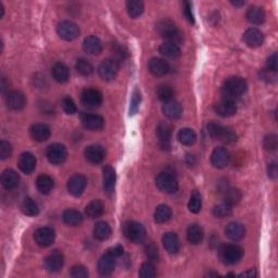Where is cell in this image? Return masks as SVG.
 I'll return each instance as SVG.
<instances>
[{
  "label": "cell",
  "mask_w": 278,
  "mask_h": 278,
  "mask_svg": "<svg viewBox=\"0 0 278 278\" xmlns=\"http://www.w3.org/2000/svg\"><path fill=\"white\" fill-rule=\"evenodd\" d=\"M247 89V82L242 77L233 76L224 82L222 87V95L224 96V99L234 101L245 94Z\"/></svg>",
  "instance_id": "6da1fadb"
},
{
  "label": "cell",
  "mask_w": 278,
  "mask_h": 278,
  "mask_svg": "<svg viewBox=\"0 0 278 278\" xmlns=\"http://www.w3.org/2000/svg\"><path fill=\"white\" fill-rule=\"evenodd\" d=\"M155 30H157L159 35L168 43H173L177 45L183 40L182 33L175 25V23L170 20L159 21L155 25Z\"/></svg>",
  "instance_id": "7a4b0ae2"
},
{
  "label": "cell",
  "mask_w": 278,
  "mask_h": 278,
  "mask_svg": "<svg viewBox=\"0 0 278 278\" xmlns=\"http://www.w3.org/2000/svg\"><path fill=\"white\" fill-rule=\"evenodd\" d=\"M208 133L214 139H218L225 144H233L237 140L236 133L232 128L211 122L208 125Z\"/></svg>",
  "instance_id": "3957f363"
},
{
  "label": "cell",
  "mask_w": 278,
  "mask_h": 278,
  "mask_svg": "<svg viewBox=\"0 0 278 278\" xmlns=\"http://www.w3.org/2000/svg\"><path fill=\"white\" fill-rule=\"evenodd\" d=\"M243 249L237 245L224 246L219 251V258L226 265H234L241 260Z\"/></svg>",
  "instance_id": "277c9868"
},
{
  "label": "cell",
  "mask_w": 278,
  "mask_h": 278,
  "mask_svg": "<svg viewBox=\"0 0 278 278\" xmlns=\"http://www.w3.org/2000/svg\"><path fill=\"white\" fill-rule=\"evenodd\" d=\"M155 185L157 187L165 193H175L178 190V182L174 175L162 172L160 173L157 177H155Z\"/></svg>",
  "instance_id": "5b68a950"
},
{
  "label": "cell",
  "mask_w": 278,
  "mask_h": 278,
  "mask_svg": "<svg viewBox=\"0 0 278 278\" xmlns=\"http://www.w3.org/2000/svg\"><path fill=\"white\" fill-rule=\"evenodd\" d=\"M120 64L115 59H106L98 66V74L106 82L113 81L119 74Z\"/></svg>",
  "instance_id": "8992f818"
},
{
  "label": "cell",
  "mask_w": 278,
  "mask_h": 278,
  "mask_svg": "<svg viewBox=\"0 0 278 278\" xmlns=\"http://www.w3.org/2000/svg\"><path fill=\"white\" fill-rule=\"evenodd\" d=\"M57 33L63 41L71 42L80 36L81 30L76 23L72 21H61L57 26Z\"/></svg>",
  "instance_id": "52a82bcc"
},
{
  "label": "cell",
  "mask_w": 278,
  "mask_h": 278,
  "mask_svg": "<svg viewBox=\"0 0 278 278\" xmlns=\"http://www.w3.org/2000/svg\"><path fill=\"white\" fill-rule=\"evenodd\" d=\"M124 235L129 241L140 243L146 238V229L138 222H128L124 225Z\"/></svg>",
  "instance_id": "ba28073f"
},
{
  "label": "cell",
  "mask_w": 278,
  "mask_h": 278,
  "mask_svg": "<svg viewBox=\"0 0 278 278\" xmlns=\"http://www.w3.org/2000/svg\"><path fill=\"white\" fill-rule=\"evenodd\" d=\"M81 100H82V104L85 107H87V108L95 109L101 106L102 100H104V97H102L100 90L89 87V88H86L82 91Z\"/></svg>",
  "instance_id": "9c48e42d"
},
{
  "label": "cell",
  "mask_w": 278,
  "mask_h": 278,
  "mask_svg": "<svg viewBox=\"0 0 278 278\" xmlns=\"http://www.w3.org/2000/svg\"><path fill=\"white\" fill-rule=\"evenodd\" d=\"M47 159L51 164L60 165L67 158V150L64 145L61 144H52L47 148Z\"/></svg>",
  "instance_id": "30bf717a"
},
{
  "label": "cell",
  "mask_w": 278,
  "mask_h": 278,
  "mask_svg": "<svg viewBox=\"0 0 278 278\" xmlns=\"http://www.w3.org/2000/svg\"><path fill=\"white\" fill-rule=\"evenodd\" d=\"M56 239V232L51 227H41L34 233V240L42 248L51 246Z\"/></svg>",
  "instance_id": "8fae6325"
},
{
  "label": "cell",
  "mask_w": 278,
  "mask_h": 278,
  "mask_svg": "<svg viewBox=\"0 0 278 278\" xmlns=\"http://www.w3.org/2000/svg\"><path fill=\"white\" fill-rule=\"evenodd\" d=\"M87 186V179L84 175L75 174L67 180V190L74 197H80L84 193Z\"/></svg>",
  "instance_id": "7c38bea8"
},
{
  "label": "cell",
  "mask_w": 278,
  "mask_h": 278,
  "mask_svg": "<svg viewBox=\"0 0 278 278\" xmlns=\"http://www.w3.org/2000/svg\"><path fill=\"white\" fill-rule=\"evenodd\" d=\"M64 264V256L61 251L55 250L52 251L49 256H47L45 261H43V265L45 268L50 273H57L59 272Z\"/></svg>",
  "instance_id": "4fadbf2b"
},
{
  "label": "cell",
  "mask_w": 278,
  "mask_h": 278,
  "mask_svg": "<svg viewBox=\"0 0 278 278\" xmlns=\"http://www.w3.org/2000/svg\"><path fill=\"white\" fill-rule=\"evenodd\" d=\"M173 128L167 122H161L157 128V136L159 138V145L163 150L171 148V138H172Z\"/></svg>",
  "instance_id": "5bb4252c"
},
{
  "label": "cell",
  "mask_w": 278,
  "mask_h": 278,
  "mask_svg": "<svg viewBox=\"0 0 278 278\" xmlns=\"http://www.w3.org/2000/svg\"><path fill=\"white\" fill-rule=\"evenodd\" d=\"M116 184V174L114 169L107 165L102 171V185H104V190L108 196H112L115 190Z\"/></svg>",
  "instance_id": "9a60e30c"
},
{
  "label": "cell",
  "mask_w": 278,
  "mask_h": 278,
  "mask_svg": "<svg viewBox=\"0 0 278 278\" xmlns=\"http://www.w3.org/2000/svg\"><path fill=\"white\" fill-rule=\"evenodd\" d=\"M231 161L229 152L223 147H217L213 150L211 154V163L214 168L224 169L226 168Z\"/></svg>",
  "instance_id": "2e32d148"
},
{
  "label": "cell",
  "mask_w": 278,
  "mask_h": 278,
  "mask_svg": "<svg viewBox=\"0 0 278 278\" xmlns=\"http://www.w3.org/2000/svg\"><path fill=\"white\" fill-rule=\"evenodd\" d=\"M82 124L89 130H100L105 126V119L98 114L84 113L81 116Z\"/></svg>",
  "instance_id": "e0dca14e"
},
{
  "label": "cell",
  "mask_w": 278,
  "mask_h": 278,
  "mask_svg": "<svg viewBox=\"0 0 278 278\" xmlns=\"http://www.w3.org/2000/svg\"><path fill=\"white\" fill-rule=\"evenodd\" d=\"M6 104L9 109L13 111L22 110L26 105L25 97L22 94L21 91L18 90H11L8 92L6 97Z\"/></svg>",
  "instance_id": "ac0fdd59"
},
{
  "label": "cell",
  "mask_w": 278,
  "mask_h": 278,
  "mask_svg": "<svg viewBox=\"0 0 278 278\" xmlns=\"http://www.w3.org/2000/svg\"><path fill=\"white\" fill-rule=\"evenodd\" d=\"M85 158L92 164H98L106 158V150L100 145H90L85 149Z\"/></svg>",
  "instance_id": "d6986e66"
},
{
  "label": "cell",
  "mask_w": 278,
  "mask_h": 278,
  "mask_svg": "<svg viewBox=\"0 0 278 278\" xmlns=\"http://www.w3.org/2000/svg\"><path fill=\"white\" fill-rule=\"evenodd\" d=\"M116 257L111 255L110 252H107L102 256L98 261V272L102 276H109L114 271Z\"/></svg>",
  "instance_id": "ffe728a7"
},
{
  "label": "cell",
  "mask_w": 278,
  "mask_h": 278,
  "mask_svg": "<svg viewBox=\"0 0 278 278\" xmlns=\"http://www.w3.org/2000/svg\"><path fill=\"white\" fill-rule=\"evenodd\" d=\"M242 38L243 42L246 43V45L251 48L260 47L263 42H264V36H263L262 32L255 27H251L247 30L245 34H243Z\"/></svg>",
  "instance_id": "44dd1931"
},
{
  "label": "cell",
  "mask_w": 278,
  "mask_h": 278,
  "mask_svg": "<svg viewBox=\"0 0 278 278\" xmlns=\"http://www.w3.org/2000/svg\"><path fill=\"white\" fill-rule=\"evenodd\" d=\"M30 135L35 141H38V143H43V141H46L50 138L51 129L49 126L46 124L37 123V124H34L31 128Z\"/></svg>",
  "instance_id": "7402d4cb"
},
{
  "label": "cell",
  "mask_w": 278,
  "mask_h": 278,
  "mask_svg": "<svg viewBox=\"0 0 278 278\" xmlns=\"http://www.w3.org/2000/svg\"><path fill=\"white\" fill-rule=\"evenodd\" d=\"M20 184V176L14 170L7 169L1 174V185L6 190L16 189Z\"/></svg>",
  "instance_id": "603a6c76"
},
{
  "label": "cell",
  "mask_w": 278,
  "mask_h": 278,
  "mask_svg": "<svg viewBox=\"0 0 278 278\" xmlns=\"http://www.w3.org/2000/svg\"><path fill=\"white\" fill-rule=\"evenodd\" d=\"M148 67L151 74L157 77L167 75L170 71L169 63L163 59H160V58H152L149 61Z\"/></svg>",
  "instance_id": "cb8c5ba5"
},
{
  "label": "cell",
  "mask_w": 278,
  "mask_h": 278,
  "mask_svg": "<svg viewBox=\"0 0 278 278\" xmlns=\"http://www.w3.org/2000/svg\"><path fill=\"white\" fill-rule=\"evenodd\" d=\"M19 169L24 174H31L35 171L36 168V158L31 152H23L18 161Z\"/></svg>",
  "instance_id": "d4e9b609"
},
{
  "label": "cell",
  "mask_w": 278,
  "mask_h": 278,
  "mask_svg": "<svg viewBox=\"0 0 278 278\" xmlns=\"http://www.w3.org/2000/svg\"><path fill=\"white\" fill-rule=\"evenodd\" d=\"M225 235L228 239H231L233 241H239L245 237L246 228L240 223L232 222L229 223L225 228Z\"/></svg>",
  "instance_id": "484cf974"
},
{
  "label": "cell",
  "mask_w": 278,
  "mask_h": 278,
  "mask_svg": "<svg viewBox=\"0 0 278 278\" xmlns=\"http://www.w3.org/2000/svg\"><path fill=\"white\" fill-rule=\"evenodd\" d=\"M215 112L217 115L222 116V118H231V116L235 115L237 112V107L233 100L223 99L215 106Z\"/></svg>",
  "instance_id": "4316f807"
},
{
  "label": "cell",
  "mask_w": 278,
  "mask_h": 278,
  "mask_svg": "<svg viewBox=\"0 0 278 278\" xmlns=\"http://www.w3.org/2000/svg\"><path fill=\"white\" fill-rule=\"evenodd\" d=\"M163 113L170 120H178L183 114V108L176 100H170L164 102L163 105Z\"/></svg>",
  "instance_id": "83f0119b"
},
{
  "label": "cell",
  "mask_w": 278,
  "mask_h": 278,
  "mask_svg": "<svg viewBox=\"0 0 278 278\" xmlns=\"http://www.w3.org/2000/svg\"><path fill=\"white\" fill-rule=\"evenodd\" d=\"M162 243L167 250L171 255H176L180 249V243L178 236L175 233H167L162 237Z\"/></svg>",
  "instance_id": "f1b7e54d"
},
{
  "label": "cell",
  "mask_w": 278,
  "mask_h": 278,
  "mask_svg": "<svg viewBox=\"0 0 278 278\" xmlns=\"http://www.w3.org/2000/svg\"><path fill=\"white\" fill-rule=\"evenodd\" d=\"M52 76L56 82L64 84L70 80V70L64 63L58 62L52 66Z\"/></svg>",
  "instance_id": "f546056e"
},
{
  "label": "cell",
  "mask_w": 278,
  "mask_h": 278,
  "mask_svg": "<svg viewBox=\"0 0 278 278\" xmlns=\"http://www.w3.org/2000/svg\"><path fill=\"white\" fill-rule=\"evenodd\" d=\"M83 48H84V50L88 53V55L96 56L99 55L102 51V43L98 37L88 36L84 40Z\"/></svg>",
  "instance_id": "4dcf8cb0"
},
{
  "label": "cell",
  "mask_w": 278,
  "mask_h": 278,
  "mask_svg": "<svg viewBox=\"0 0 278 278\" xmlns=\"http://www.w3.org/2000/svg\"><path fill=\"white\" fill-rule=\"evenodd\" d=\"M204 237L203 228L199 224H192L187 229V240L192 245H199L201 243Z\"/></svg>",
  "instance_id": "1f68e13d"
},
{
  "label": "cell",
  "mask_w": 278,
  "mask_h": 278,
  "mask_svg": "<svg viewBox=\"0 0 278 278\" xmlns=\"http://www.w3.org/2000/svg\"><path fill=\"white\" fill-rule=\"evenodd\" d=\"M86 215L89 218H99L105 213V204L100 200H92L85 208Z\"/></svg>",
  "instance_id": "d6a6232c"
},
{
  "label": "cell",
  "mask_w": 278,
  "mask_h": 278,
  "mask_svg": "<svg viewBox=\"0 0 278 278\" xmlns=\"http://www.w3.org/2000/svg\"><path fill=\"white\" fill-rule=\"evenodd\" d=\"M62 219L66 225L69 226H79L83 222L82 213L74 209H67L62 214Z\"/></svg>",
  "instance_id": "836d02e7"
},
{
  "label": "cell",
  "mask_w": 278,
  "mask_h": 278,
  "mask_svg": "<svg viewBox=\"0 0 278 278\" xmlns=\"http://www.w3.org/2000/svg\"><path fill=\"white\" fill-rule=\"evenodd\" d=\"M36 186L41 193L49 194L52 192L55 183H53V179L49 176V175L42 174L36 179Z\"/></svg>",
  "instance_id": "e575fe53"
},
{
  "label": "cell",
  "mask_w": 278,
  "mask_h": 278,
  "mask_svg": "<svg viewBox=\"0 0 278 278\" xmlns=\"http://www.w3.org/2000/svg\"><path fill=\"white\" fill-rule=\"evenodd\" d=\"M265 12L260 7H250L247 11V20L251 24H256V25H260L265 21Z\"/></svg>",
  "instance_id": "d590c367"
},
{
  "label": "cell",
  "mask_w": 278,
  "mask_h": 278,
  "mask_svg": "<svg viewBox=\"0 0 278 278\" xmlns=\"http://www.w3.org/2000/svg\"><path fill=\"white\" fill-rule=\"evenodd\" d=\"M159 52L165 58H170V59H176V58L180 56V49L178 45L168 42H165L160 46Z\"/></svg>",
  "instance_id": "8d00e7d4"
},
{
  "label": "cell",
  "mask_w": 278,
  "mask_h": 278,
  "mask_svg": "<svg viewBox=\"0 0 278 278\" xmlns=\"http://www.w3.org/2000/svg\"><path fill=\"white\" fill-rule=\"evenodd\" d=\"M112 234L111 226L107 222H98L94 227V236L100 241L107 240Z\"/></svg>",
  "instance_id": "74e56055"
},
{
  "label": "cell",
  "mask_w": 278,
  "mask_h": 278,
  "mask_svg": "<svg viewBox=\"0 0 278 278\" xmlns=\"http://www.w3.org/2000/svg\"><path fill=\"white\" fill-rule=\"evenodd\" d=\"M126 10L131 19H137L144 13V2L140 0H129L126 2Z\"/></svg>",
  "instance_id": "f35d334b"
},
{
  "label": "cell",
  "mask_w": 278,
  "mask_h": 278,
  "mask_svg": "<svg viewBox=\"0 0 278 278\" xmlns=\"http://www.w3.org/2000/svg\"><path fill=\"white\" fill-rule=\"evenodd\" d=\"M172 217V210L167 204H160L154 211V221L158 224L167 223Z\"/></svg>",
  "instance_id": "ab89813d"
},
{
  "label": "cell",
  "mask_w": 278,
  "mask_h": 278,
  "mask_svg": "<svg viewBox=\"0 0 278 278\" xmlns=\"http://www.w3.org/2000/svg\"><path fill=\"white\" fill-rule=\"evenodd\" d=\"M178 140L184 146H192L197 141L196 131L192 128H183L178 133Z\"/></svg>",
  "instance_id": "60d3db41"
},
{
  "label": "cell",
  "mask_w": 278,
  "mask_h": 278,
  "mask_svg": "<svg viewBox=\"0 0 278 278\" xmlns=\"http://www.w3.org/2000/svg\"><path fill=\"white\" fill-rule=\"evenodd\" d=\"M21 210L25 215L28 216H35L40 213L38 204L34 201L32 198H25L23 200V202L21 204Z\"/></svg>",
  "instance_id": "b9f144b4"
},
{
  "label": "cell",
  "mask_w": 278,
  "mask_h": 278,
  "mask_svg": "<svg viewBox=\"0 0 278 278\" xmlns=\"http://www.w3.org/2000/svg\"><path fill=\"white\" fill-rule=\"evenodd\" d=\"M242 198V193L239 189L236 188H228L224 192V202L229 204V206H235Z\"/></svg>",
  "instance_id": "7bdbcfd3"
},
{
  "label": "cell",
  "mask_w": 278,
  "mask_h": 278,
  "mask_svg": "<svg viewBox=\"0 0 278 278\" xmlns=\"http://www.w3.org/2000/svg\"><path fill=\"white\" fill-rule=\"evenodd\" d=\"M202 208V197L198 192H193V193L190 196L189 202H188V209L190 212L192 213H199L201 211Z\"/></svg>",
  "instance_id": "ee69618b"
},
{
  "label": "cell",
  "mask_w": 278,
  "mask_h": 278,
  "mask_svg": "<svg viewBox=\"0 0 278 278\" xmlns=\"http://www.w3.org/2000/svg\"><path fill=\"white\" fill-rule=\"evenodd\" d=\"M75 69L83 76H88L94 72V67H92L91 63L89 61H87L86 59L77 60L75 64Z\"/></svg>",
  "instance_id": "f6af8a7d"
},
{
  "label": "cell",
  "mask_w": 278,
  "mask_h": 278,
  "mask_svg": "<svg viewBox=\"0 0 278 278\" xmlns=\"http://www.w3.org/2000/svg\"><path fill=\"white\" fill-rule=\"evenodd\" d=\"M233 213V207L229 206L227 203H221V204H217V206L214 207L213 209V214L215 217L218 218H224V217H227L231 215Z\"/></svg>",
  "instance_id": "bcb514c9"
},
{
  "label": "cell",
  "mask_w": 278,
  "mask_h": 278,
  "mask_svg": "<svg viewBox=\"0 0 278 278\" xmlns=\"http://www.w3.org/2000/svg\"><path fill=\"white\" fill-rule=\"evenodd\" d=\"M173 95H174V91H173V89H172V87L168 86V85L160 86L159 88H158V90H157L158 98H159L161 101H163V102H167V101L172 100Z\"/></svg>",
  "instance_id": "7dc6e473"
},
{
  "label": "cell",
  "mask_w": 278,
  "mask_h": 278,
  "mask_svg": "<svg viewBox=\"0 0 278 278\" xmlns=\"http://www.w3.org/2000/svg\"><path fill=\"white\" fill-rule=\"evenodd\" d=\"M139 276L141 278H152L157 276V272H155V267L151 262H146L141 265L139 270Z\"/></svg>",
  "instance_id": "c3c4849f"
},
{
  "label": "cell",
  "mask_w": 278,
  "mask_h": 278,
  "mask_svg": "<svg viewBox=\"0 0 278 278\" xmlns=\"http://www.w3.org/2000/svg\"><path fill=\"white\" fill-rule=\"evenodd\" d=\"M140 101H141V96L140 92L138 89H135L133 92V97H131L130 100V107H129V114H136L137 111L139 110V106H140Z\"/></svg>",
  "instance_id": "681fc988"
},
{
  "label": "cell",
  "mask_w": 278,
  "mask_h": 278,
  "mask_svg": "<svg viewBox=\"0 0 278 278\" xmlns=\"http://www.w3.org/2000/svg\"><path fill=\"white\" fill-rule=\"evenodd\" d=\"M263 146H264L265 150L267 151H275L278 146V138L275 134L267 135L263 141Z\"/></svg>",
  "instance_id": "f907efd6"
},
{
  "label": "cell",
  "mask_w": 278,
  "mask_h": 278,
  "mask_svg": "<svg viewBox=\"0 0 278 278\" xmlns=\"http://www.w3.org/2000/svg\"><path fill=\"white\" fill-rule=\"evenodd\" d=\"M62 108L66 114H74L77 111L75 102L71 97H65L62 99Z\"/></svg>",
  "instance_id": "816d5d0a"
},
{
  "label": "cell",
  "mask_w": 278,
  "mask_h": 278,
  "mask_svg": "<svg viewBox=\"0 0 278 278\" xmlns=\"http://www.w3.org/2000/svg\"><path fill=\"white\" fill-rule=\"evenodd\" d=\"M146 257H148V260L150 262H155L159 260V251H158V247L154 245L153 242L149 243V245L146 247Z\"/></svg>",
  "instance_id": "f5cc1de1"
},
{
  "label": "cell",
  "mask_w": 278,
  "mask_h": 278,
  "mask_svg": "<svg viewBox=\"0 0 278 278\" xmlns=\"http://www.w3.org/2000/svg\"><path fill=\"white\" fill-rule=\"evenodd\" d=\"M12 153V146L10 143H8L7 140H2L0 143V159L6 160L10 158Z\"/></svg>",
  "instance_id": "db71d44e"
},
{
  "label": "cell",
  "mask_w": 278,
  "mask_h": 278,
  "mask_svg": "<svg viewBox=\"0 0 278 278\" xmlns=\"http://www.w3.org/2000/svg\"><path fill=\"white\" fill-rule=\"evenodd\" d=\"M71 276L73 278H87L88 277V271L83 265H75L72 267Z\"/></svg>",
  "instance_id": "11a10c76"
},
{
  "label": "cell",
  "mask_w": 278,
  "mask_h": 278,
  "mask_svg": "<svg viewBox=\"0 0 278 278\" xmlns=\"http://www.w3.org/2000/svg\"><path fill=\"white\" fill-rule=\"evenodd\" d=\"M267 70L272 71V72H276L278 69V55L277 52H274L273 55L267 59V63H266Z\"/></svg>",
  "instance_id": "9f6ffc18"
},
{
  "label": "cell",
  "mask_w": 278,
  "mask_h": 278,
  "mask_svg": "<svg viewBox=\"0 0 278 278\" xmlns=\"http://www.w3.org/2000/svg\"><path fill=\"white\" fill-rule=\"evenodd\" d=\"M183 10H184L185 17H186V19H187V21L190 23H194V17H193V13H192V3L188 2V1H185Z\"/></svg>",
  "instance_id": "6f0895ef"
},
{
  "label": "cell",
  "mask_w": 278,
  "mask_h": 278,
  "mask_svg": "<svg viewBox=\"0 0 278 278\" xmlns=\"http://www.w3.org/2000/svg\"><path fill=\"white\" fill-rule=\"evenodd\" d=\"M267 174H268V177L276 178V176H277V164L275 162L268 164Z\"/></svg>",
  "instance_id": "680465c9"
},
{
  "label": "cell",
  "mask_w": 278,
  "mask_h": 278,
  "mask_svg": "<svg viewBox=\"0 0 278 278\" xmlns=\"http://www.w3.org/2000/svg\"><path fill=\"white\" fill-rule=\"evenodd\" d=\"M113 51L115 53V56L118 57L119 60H124V58L126 56V51L123 49V47L121 46H115L113 48Z\"/></svg>",
  "instance_id": "91938a15"
},
{
  "label": "cell",
  "mask_w": 278,
  "mask_h": 278,
  "mask_svg": "<svg viewBox=\"0 0 278 278\" xmlns=\"http://www.w3.org/2000/svg\"><path fill=\"white\" fill-rule=\"evenodd\" d=\"M108 252H110L112 256L118 258V257H120L121 256H123V248H122L121 246H116V247H114V248L110 249V250H109Z\"/></svg>",
  "instance_id": "94428289"
},
{
  "label": "cell",
  "mask_w": 278,
  "mask_h": 278,
  "mask_svg": "<svg viewBox=\"0 0 278 278\" xmlns=\"http://www.w3.org/2000/svg\"><path fill=\"white\" fill-rule=\"evenodd\" d=\"M239 276H240V277H250V278H252V277L257 276V272L255 270H249V271H247L245 273H242V274H240Z\"/></svg>",
  "instance_id": "6125c7cd"
},
{
  "label": "cell",
  "mask_w": 278,
  "mask_h": 278,
  "mask_svg": "<svg viewBox=\"0 0 278 278\" xmlns=\"http://www.w3.org/2000/svg\"><path fill=\"white\" fill-rule=\"evenodd\" d=\"M232 3L234 4V6L239 7V6H243V4H245V1H233Z\"/></svg>",
  "instance_id": "be15d7a7"
}]
</instances>
